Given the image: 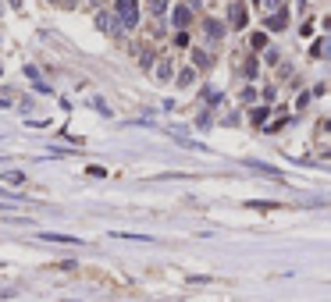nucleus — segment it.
<instances>
[{
	"instance_id": "f257e3e1",
	"label": "nucleus",
	"mask_w": 331,
	"mask_h": 302,
	"mask_svg": "<svg viewBox=\"0 0 331 302\" xmlns=\"http://www.w3.org/2000/svg\"><path fill=\"white\" fill-rule=\"evenodd\" d=\"M135 7H139V0H118V14H121V22L125 25H135V22H139V11H135Z\"/></svg>"
},
{
	"instance_id": "f03ea898",
	"label": "nucleus",
	"mask_w": 331,
	"mask_h": 302,
	"mask_svg": "<svg viewBox=\"0 0 331 302\" xmlns=\"http://www.w3.org/2000/svg\"><path fill=\"white\" fill-rule=\"evenodd\" d=\"M47 242H64V246H79V238H71V235H43Z\"/></svg>"
},
{
	"instance_id": "7ed1b4c3",
	"label": "nucleus",
	"mask_w": 331,
	"mask_h": 302,
	"mask_svg": "<svg viewBox=\"0 0 331 302\" xmlns=\"http://www.w3.org/2000/svg\"><path fill=\"white\" fill-rule=\"evenodd\" d=\"M207 32L214 36V39H221V32H224V25H217V22H207Z\"/></svg>"
},
{
	"instance_id": "20e7f679",
	"label": "nucleus",
	"mask_w": 331,
	"mask_h": 302,
	"mask_svg": "<svg viewBox=\"0 0 331 302\" xmlns=\"http://www.w3.org/2000/svg\"><path fill=\"white\" fill-rule=\"evenodd\" d=\"M4 178H7V185H22V181H25L22 171H11V174H4Z\"/></svg>"
},
{
	"instance_id": "39448f33",
	"label": "nucleus",
	"mask_w": 331,
	"mask_h": 302,
	"mask_svg": "<svg viewBox=\"0 0 331 302\" xmlns=\"http://www.w3.org/2000/svg\"><path fill=\"white\" fill-rule=\"evenodd\" d=\"M160 79H171V60H160V68H157Z\"/></svg>"
},
{
	"instance_id": "423d86ee",
	"label": "nucleus",
	"mask_w": 331,
	"mask_h": 302,
	"mask_svg": "<svg viewBox=\"0 0 331 302\" xmlns=\"http://www.w3.org/2000/svg\"><path fill=\"white\" fill-rule=\"evenodd\" d=\"M242 71H246V79H253V75H257V60H253V57H249V60H246V64H242Z\"/></svg>"
},
{
	"instance_id": "0eeeda50",
	"label": "nucleus",
	"mask_w": 331,
	"mask_h": 302,
	"mask_svg": "<svg viewBox=\"0 0 331 302\" xmlns=\"http://www.w3.org/2000/svg\"><path fill=\"white\" fill-rule=\"evenodd\" d=\"M175 22H178V25H185V22H189V11H185V7H178V11H175Z\"/></svg>"
},
{
	"instance_id": "6e6552de",
	"label": "nucleus",
	"mask_w": 331,
	"mask_h": 302,
	"mask_svg": "<svg viewBox=\"0 0 331 302\" xmlns=\"http://www.w3.org/2000/svg\"><path fill=\"white\" fill-rule=\"evenodd\" d=\"M232 25H242V7H239V4L232 7Z\"/></svg>"
},
{
	"instance_id": "1a4fd4ad",
	"label": "nucleus",
	"mask_w": 331,
	"mask_h": 302,
	"mask_svg": "<svg viewBox=\"0 0 331 302\" xmlns=\"http://www.w3.org/2000/svg\"><path fill=\"white\" fill-rule=\"evenodd\" d=\"M96 25H100V28H114V22H111V14H100V18H96Z\"/></svg>"
},
{
	"instance_id": "9d476101",
	"label": "nucleus",
	"mask_w": 331,
	"mask_h": 302,
	"mask_svg": "<svg viewBox=\"0 0 331 302\" xmlns=\"http://www.w3.org/2000/svg\"><path fill=\"white\" fill-rule=\"evenodd\" d=\"M253 100H257V89L246 85V89H242V103H253Z\"/></svg>"
}]
</instances>
